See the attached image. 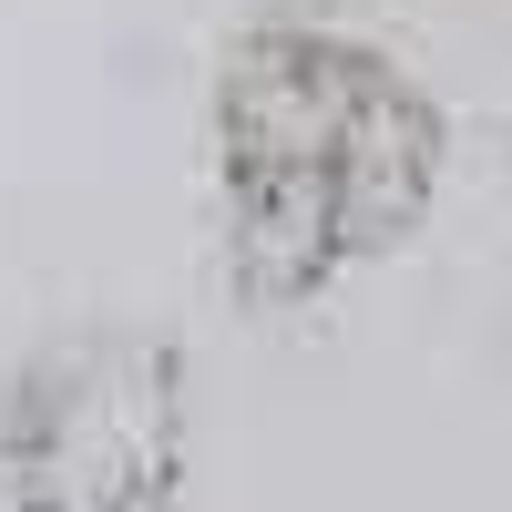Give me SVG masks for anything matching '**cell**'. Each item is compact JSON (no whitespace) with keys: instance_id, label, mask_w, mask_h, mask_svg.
Here are the masks:
<instances>
[{"instance_id":"1","label":"cell","mask_w":512,"mask_h":512,"mask_svg":"<svg viewBox=\"0 0 512 512\" xmlns=\"http://www.w3.org/2000/svg\"><path fill=\"white\" fill-rule=\"evenodd\" d=\"M441 195V113L369 41L256 21L216 72L226 267L256 308H308L349 267L420 236Z\"/></svg>"},{"instance_id":"2","label":"cell","mask_w":512,"mask_h":512,"mask_svg":"<svg viewBox=\"0 0 512 512\" xmlns=\"http://www.w3.org/2000/svg\"><path fill=\"white\" fill-rule=\"evenodd\" d=\"M185 349L164 328H62L0 390L11 512H175L185 492Z\"/></svg>"}]
</instances>
